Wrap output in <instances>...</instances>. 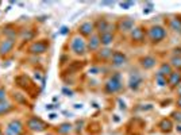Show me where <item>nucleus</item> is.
<instances>
[{"instance_id": "nucleus-1", "label": "nucleus", "mask_w": 181, "mask_h": 135, "mask_svg": "<svg viewBox=\"0 0 181 135\" xmlns=\"http://www.w3.org/2000/svg\"><path fill=\"white\" fill-rule=\"evenodd\" d=\"M70 50L74 55H80V57H84V55L88 53V48H87V41L83 38L81 35H74L70 39Z\"/></svg>"}, {"instance_id": "nucleus-2", "label": "nucleus", "mask_w": 181, "mask_h": 135, "mask_svg": "<svg viewBox=\"0 0 181 135\" xmlns=\"http://www.w3.org/2000/svg\"><path fill=\"white\" fill-rule=\"evenodd\" d=\"M122 76L120 73H115L105 81L104 84V91L105 93H116L122 89Z\"/></svg>"}, {"instance_id": "nucleus-3", "label": "nucleus", "mask_w": 181, "mask_h": 135, "mask_svg": "<svg viewBox=\"0 0 181 135\" xmlns=\"http://www.w3.org/2000/svg\"><path fill=\"white\" fill-rule=\"evenodd\" d=\"M26 126L30 131H33V133H42V131H45L49 128V124L45 123L41 118H37V116L30 118L29 120H27Z\"/></svg>"}, {"instance_id": "nucleus-4", "label": "nucleus", "mask_w": 181, "mask_h": 135, "mask_svg": "<svg viewBox=\"0 0 181 135\" xmlns=\"http://www.w3.org/2000/svg\"><path fill=\"white\" fill-rule=\"evenodd\" d=\"M49 49V42L46 39H39V41H34L33 43L29 46L27 52L30 54H34V55H41L43 53H46Z\"/></svg>"}, {"instance_id": "nucleus-5", "label": "nucleus", "mask_w": 181, "mask_h": 135, "mask_svg": "<svg viewBox=\"0 0 181 135\" xmlns=\"http://www.w3.org/2000/svg\"><path fill=\"white\" fill-rule=\"evenodd\" d=\"M147 37L153 43H160L166 37V30L162 26H151L147 31Z\"/></svg>"}, {"instance_id": "nucleus-6", "label": "nucleus", "mask_w": 181, "mask_h": 135, "mask_svg": "<svg viewBox=\"0 0 181 135\" xmlns=\"http://www.w3.org/2000/svg\"><path fill=\"white\" fill-rule=\"evenodd\" d=\"M24 133V126L19 119H14L5 126L4 134L5 135H22Z\"/></svg>"}, {"instance_id": "nucleus-7", "label": "nucleus", "mask_w": 181, "mask_h": 135, "mask_svg": "<svg viewBox=\"0 0 181 135\" xmlns=\"http://www.w3.org/2000/svg\"><path fill=\"white\" fill-rule=\"evenodd\" d=\"M115 27H116V24H111L110 22L105 19H98L95 22V30L98 31L99 35L105 33H112Z\"/></svg>"}, {"instance_id": "nucleus-8", "label": "nucleus", "mask_w": 181, "mask_h": 135, "mask_svg": "<svg viewBox=\"0 0 181 135\" xmlns=\"http://www.w3.org/2000/svg\"><path fill=\"white\" fill-rule=\"evenodd\" d=\"M15 48V41L14 39H2L0 41V57H7L8 54Z\"/></svg>"}, {"instance_id": "nucleus-9", "label": "nucleus", "mask_w": 181, "mask_h": 135, "mask_svg": "<svg viewBox=\"0 0 181 135\" xmlns=\"http://www.w3.org/2000/svg\"><path fill=\"white\" fill-rule=\"evenodd\" d=\"M95 22H84L79 26V35L84 37H90L95 34Z\"/></svg>"}, {"instance_id": "nucleus-10", "label": "nucleus", "mask_w": 181, "mask_h": 135, "mask_svg": "<svg viewBox=\"0 0 181 135\" xmlns=\"http://www.w3.org/2000/svg\"><path fill=\"white\" fill-rule=\"evenodd\" d=\"M101 42H100V35L98 33L93 34V35L89 37V39L87 41V48H88V52L90 53H95L100 49Z\"/></svg>"}, {"instance_id": "nucleus-11", "label": "nucleus", "mask_w": 181, "mask_h": 135, "mask_svg": "<svg viewBox=\"0 0 181 135\" xmlns=\"http://www.w3.org/2000/svg\"><path fill=\"white\" fill-rule=\"evenodd\" d=\"M127 62V57L124 53L122 52H114V54H112L111 57V65L114 68H122L123 65H126Z\"/></svg>"}, {"instance_id": "nucleus-12", "label": "nucleus", "mask_w": 181, "mask_h": 135, "mask_svg": "<svg viewBox=\"0 0 181 135\" xmlns=\"http://www.w3.org/2000/svg\"><path fill=\"white\" fill-rule=\"evenodd\" d=\"M134 24H135V22L134 19H131V18H123V19H120L118 22L116 24V29L122 31V33H131V30L134 29Z\"/></svg>"}, {"instance_id": "nucleus-13", "label": "nucleus", "mask_w": 181, "mask_h": 135, "mask_svg": "<svg viewBox=\"0 0 181 135\" xmlns=\"http://www.w3.org/2000/svg\"><path fill=\"white\" fill-rule=\"evenodd\" d=\"M142 83H143V77L138 73V72L130 74V77H129V88L130 89L137 91L139 87L142 85Z\"/></svg>"}, {"instance_id": "nucleus-14", "label": "nucleus", "mask_w": 181, "mask_h": 135, "mask_svg": "<svg viewBox=\"0 0 181 135\" xmlns=\"http://www.w3.org/2000/svg\"><path fill=\"white\" fill-rule=\"evenodd\" d=\"M130 38L135 43L145 42V30H143L142 27H134L130 33Z\"/></svg>"}, {"instance_id": "nucleus-15", "label": "nucleus", "mask_w": 181, "mask_h": 135, "mask_svg": "<svg viewBox=\"0 0 181 135\" xmlns=\"http://www.w3.org/2000/svg\"><path fill=\"white\" fill-rule=\"evenodd\" d=\"M2 34L7 39H16L18 37H19V33H18V30L15 29L12 24H7V26H4L2 29Z\"/></svg>"}, {"instance_id": "nucleus-16", "label": "nucleus", "mask_w": 181, "mask_h": 135, "mask_svg": "<svg viewBox=\"0 0 181 135\" xmlns=\"http://www.w3.org/2000/svg\"><path fill=\"white\" fill-rule=\"evenodd\" d=\"M96 53H98V59H100V61H108V59H111L112 54H114V50L110 48H103V49H99Z\"/></svg>"}, {"instance_id": "nucleus-17", "label": "nucleus", "mask_w": 181, "mask_h": 135, "mask_svg": "<svg viewBox=\"0 0 181 135\" xmlns=\"http://www.w3.org/2000/svg\"><path fill=\"white\" fill-rule=\"evenodd\" d=\"M34 37H35L34 29H23L19 31V38L23 41V42H30V41L34 39Z\"/></svg>"}, {"instance_id": "nucleus-18", "label": "nucleus", "mask_w": 181, "mask_h": 135, "mask_svg": "<svg viewBox=\"0 0 181 135\" xmlns=\"http://www.w3.org/2000/svg\"><path fill=\"white\" fill-rule=\"evenodd\" d=\"M141 66L143 69H151L155 66V64H157V59H155L153 55H146V57H142L141 58Z\"/></svg>"}, {"instance_id": "nucleus-19", "label": "nucleus", "mask_w": 181, "mask_h": 135, "mask_svg": "<svg viewBox=\"0 0 181 135\" xmlns=\"http://www.w3.org/2000/svg\"><path fill=\"white\" fill-rule=\"evenodd\" d=\"M168 84L173 88H177L181 84V73L180 72H172L169 80H168Z\"/></svg>"}, {"instance_id": "nucleus-20", "label": "nucleus", "mask_w": 181, "mask_h": 135, "mask_svg": "<svg viewBox=\"0 0 181 135\" xmlns=\"http://www.w3.org/2000/svg\"><path fill=\"white\" fill-rule=\"evenodd\" d=\"M115 41V35L114 33H105V34H101L100 35V42L104 48H108L112 42Z\"/></svg>"}, {"instance_id": "nucleus-21", "label": "nucleus", "mask_w": 181, "mask_h": 135, "mask_svg": "<svg viewBox=\"0 0 181 135\" xmlns=\"http://www.w3.org/2000/svg\"><path fill=\"white\" fill-rule=\"evenodd\" d=\"M158 127H160V130L164 131V133H169L172 128H173V123H172L170 119H162L160 122V124H158Z\"/></svg>"}, {"instance_id": "nucleus-22", "label": "nucleus", "mask_w": 181, "mask_h": 135, "mask_svg": "<svg viewBox=\"0 0 181 135\" xmlns=\"http://www.w3.org/2000/svg\"><path fill=\"white\" fill-rule=\"evenodd\" d=\"M169 27L173 33H179L181 34V19L180 18H173L169 23Z\"/></svg>"}, {"instance_id": "nucleus-23", "label": "nucleus", "mask_w": 181, "mask_h": 135, "mask_svg": "<svg viewBox=\"0 0 181 135\" xmlns=\"http://www.w3.org/2000/svg\"><path fill=\"white\" fill-rule=\"evenodd\" d=\"M72 130H73V126L70 123H62L60 127L57 128V133L60 135H68L69 133H72Z\"/></svg>"}, {"instance_id": "nucleus-24", "label": "nucleus", "mask_w": 181, "mask_h": 135, "mask_svg": "<svg viewBox=\"0 0 181 135\" xmlns=\"http://www.w3.org/2000/svg\"><path fill=\"white\" fill-rule=\"evenodd\" d=\"M14 108V105L11 104L8 100H4V101H0V115H4L7 112H10L11 109Z\"/></svg>"}, {"instance_id": "nucleus-25", "label": "nucleus", "mask_w": 181, "mask_h": 135, "mask_svg": "<svg viewBox=\"0 0 181 135\" xmlns=\"http://www.w3.org/2000/svg\"><path fill=\"white\" fill-rule=\"evenodd\" d=\"M172 66H170V64H162L161 66H160V70H158V73L161 74V76H164V77H166V76H170V73H172Z\"/></svg>"}, {"instance_id": "nucleus-26", "label": "nucleus", "mask_w": 181, "mask_h": 135, "mask_svg": "<svg viewBox=\"0 0 181 135\" xmlns=\"http://www.w3.org/2000/svg\"><path fill=\"white\" fill-rule=\"evenodd\" d=\"M155 83L160 87H165L168 84V81H166V77H164V76H161L160 73H157L155 74Z\"/></svg>"}, {"instance_id": "nucleus-27", "label": "nucleus", "mask_w": 181, "mask_h": 135, "mask_svg": "<svg viewBox=\"0 0 181 135\" xmlns=\"http://www.w3.org/2000/svg\"><path fill=\"white\" fill-rule=\"evenodd\" d=\"M170 66H174L177 69H181V57H172L170 59Z\"/></svg>"}, {"instance_id": "nucleus-28", "label": "nucleus", "mask_w": 181, "mask_h": 135, "mask_svg": "<svg viewBox=\"0 0 181 135\" xmlns=\"http://www.w3.org/2000/svg\"><path fill=\"white\" fill-rule=\"evenodd\" d=\"M14 99L16 100V103H26V95H22L19 92L14 93Z\"/></svg>"}, {"instance_id": "nucleus-29", "label": "nucleus", "mask_w": 181, "mask_h": 135, "mask_svg": "<svg viewBox=\"0 0 181 135\" xmlns=\"http://www.w3.org/2000/svg\"><path fill=\"white\" fill-rule=\"evenodd\" d=\"M100 72H101V69L99 68V66H92V68H89L88 73H89V74H92V76H95V74H99Z\"/></svg>"}, {"instance_id": "nucleus-30", "label": "nucleus", "mask_w": 181, "mask_h": 135, "mask_svg": "<svg viewBox=\"0 0 181 135\" xmlns=\"http://www.w3.org/2000/svg\"><path fill=\"white\" fill-rule=\"evenodd\" d=\"M172 116H173V119L177 122V123H181V111H176L172 114Z\"/></svg>"}, {"instance_id": "nucleus-31", "label": "nucleus", "mask_w": 181, "mask_h": 135, "mask_svg": "<svg viewBox=\"0 0 181 135\" xmlns=\"http://www.w3.org/2000/svg\"><path fill=\"white\" fill-rule=\"evenodd\" d=\"M4 100H7V92L4 88H0V101H4Z\"/></svg>"}, {"instance_id": "nucleus-32", "label": "nucleus", "mask_w": 181, "mask_h": 135, "mask_svg": "<svg viewBox=\"0 0 181 135\" xmlns=\"http://www.w3.org/2000/svg\"><path fill=\"white\" fill-rule=\"evenodd\" d=\"M133 4H134L133 2H122V3H120V7L123 8V10H129V8H130Z\"/></svg>"}, {"instance_id": "nucleus-33", "label": "nucleus", "mask_w": 181, "mask_h": 135, "mask_svg": "<svg viewBox=\"0 0 181 135\" xmlns=\"http://www.w3.org/2000/svg\"><path fill=\"white\" fill-rule=\"evenodd\" d=\"M62 93H65L66 96H73V91L68 89V88H62Z\"/></svg>"}, {"instance_id": "nucleus-34", "label": "nucleus", "mask_w": 181, "mask_h": 135, "mask_svg": "<svg viewBox=\"0 0 181 135\" xmlns=\"http://www.w3.org/2000/svg\"><path fill=\"white\" fill-rule=\"evenodd\" d=\"M53 108H57V105H55V104H49V105H46V109H48V111H50V109H53Z\"/></svg>"}, {"instance_id": "nucleus-35", "label": "nucleus", "mask_w": 181, "mask_h": 135, "mask_svg": "<svg viewBox=\"0 0 181 135\" xmlns=\"http://www.w3.org/2000/svg\"><path fill=\"white\" fill-rule=\"evenodd\" d=\"M61 34H62V35H65V34H68V27H62V29H61Z\"/></svg>"}, {"instance_id": "nucleus-36", "label": "nucleus", "mask_w": 181, "mask_h": 135, "mask_svg": "<svg viewBox=\"0 0 181 135\" xmlns=\"http://www.w3.org/2000/svg\"><path fill=\"white\" fill-rule=\"evenodd\" d=\"M114 4V2H103L101 5H112Z\"/></svg>"}, {"instance_id": "nucleus-37", "label": "nucleus", "mask_w": 181, "mask_h": 135, "mask_svg": "<svg viewBox=\"0 0 181 135\" xmlns=\"http://www.w3.org/2000/svg\"><path fill=\"white\" fill-rule=\"evenodd\" d=\"M55 118H57V114H54V112H51V114L49 115V119H51V120L53 119H55Z\"/></svg>"}, {"instance_id": "nucleus-38", "label": "nucleus", "mask_w": 181, "mask_h": 135, "mask_svg": "<svg viewBox=\"0 0 181 135\" xmlns=\"http://www.w3.org/2000/svg\"><path fill=\"white\" fill-rule=\"evenodd\" d=\"M176 104H177V107H179V108L181 109V97H179V99H177V101H176Z\"/></svg>"}, {"instance_id": "nucleus-39", "label": "nucleus", "mask_w": 181, "mask_h": 135, "mask_svg": "<svg viewBox=\"0 0 181 135\" xmlns=\"http://www.w3.org/2000/svg\"><path fill=\"white\" fill-rule=\"evenodd\" d=\"M34 77H35V80H41V74H39V72H35Z\"/></svg>"}, {"instance_id": "nucleus-40", "label": "nucleus", "mask_w": 181, "mask_h": 135, "mask_svg": "<svg viewBox=\"0 0 181 135\" xmlns=\"http://www.w3.org/2000/svg\"><path fill=\"white\" fill-rule=\"evenodd\" d=\"M119 107H120V109H126V105H124V103H122V100H119Z\"/></svg>"}, {"instance_id": "nucleus-41", "label": "nucleus", "mask_w": 181, "mask_h": 135, "mask_svg": "<svg viewBox=\"0 0 181 135\" xmlns=\"http://www.w3.org/2000/svg\"><path fill=\"white\" fill-rule=\"evenodd\" d=\"M177 95H179V96L181 97V84H180L179 87H177Z\"/></svg>"}, {"instance_id": "nucleus-42", "label": "nucleus", "mask_w": 181, "mask_h": 135, "mask_svg": "<svg viewBox=\"0 0 181 135\" xmlns=\"http://www.w3.org/2000/svg\"><path fill=\"white\" fill-rule=\"evenodd\" d=\"M176 130H177V133H180V134H181V124L177 126V127H176Z\"/></svg>"}, {"instance_id": "nucleus-43", "label": "nucleus", "mask_w": 181, "mask_h": 135, "mask_svg": "<svg viewBox=\"0 0 181 135\" xmlns=\"http://www.w3.org/2000/svg\"><path fill=\"white\" fill-rule=\"evenodd\" d=\"M74 108H77V109H79V108H83V105H81V104H74Z\"/></svg>"}, {"instance_id": "nucleus-44", "label": "nucleus", "mask_w": 181, "mask_h": 135, "mask_svg": "<svg viewBox=\"0 0 181 135\" xmlns=\"http://www.w3.org/2000/svg\"><path fill=\"white\" fill-rule=\"evenodd\" d=\"M114 120H115V122H119V118H118V115H114Z\"/></svg>"}, {"instance_id": "nucleus-45", "label": "nucleus", "mask_w": 181, "mask_h": 135, "mask_svg": "<svg viewBox=\"0 0 181 135\" xmlns=\"http://www.w3.org/2000/svg\"><path fill=\"white\" fill-rule=\"evenodd\" d=\"M0 135H3V133H2V130H0Z\"/></svg>"}]
</instances>
